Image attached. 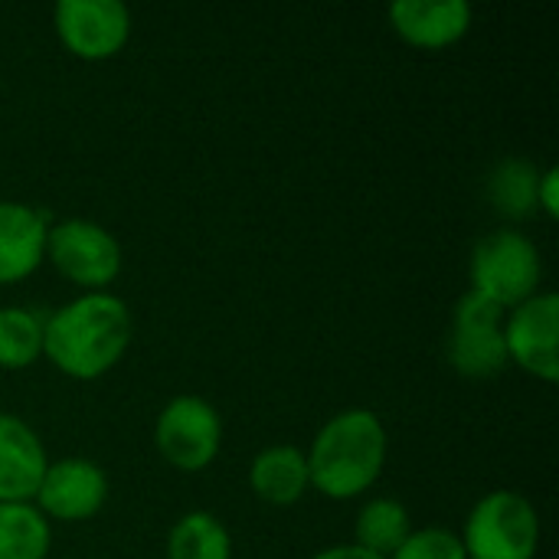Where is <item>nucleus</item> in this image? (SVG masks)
Segmentation results:
<instances>
[{"mask_svg": "<svg viewBox=\"0 0 559 559\" xmlns=\"http://www.w3.org/2000/svg\"><path fill=\"white\" fill-rule=\"evenodd\" d=\"M390 559H468L462 537L449 527H419L393 550Z\"/></svg>", "mask_w": 559, "mask_h": 559, "instance_id": "aec40b11", "label": "nucleus"}, {"mask_svg": "<svg viewBox=\"0 0 559 559\" xmlns=\"http://www.w3.org/2000/svg\"><path fill=\"white\" fill-rule=\"evenodd\" d=\"M105 501H108L105 468L79 455L49 462L33 498V504L43 511L46 521H62V524L95 518L105 508Z\"/></svg>", "mask_w": 559, "mask_h": 559, "instance_id": "1a4fd4ad", "label": "nucleus"}, {"mask_svg": "<svg viewBox=\"0 0 559 559\" xmlns=\"http://www.w3.org/2000/svg\"><path fill=\"white\" fill-rule=\"evenodd\" d=\"M49 216L20 200H0V285L23 282L46 259Z\"/></svg>", "mask_w": 559, "mask_h": 559, "instance_id": "f8f14e48", "label": "nucleus"}, {"mask_svg": "<svg viewBox=\"0 0 559 559\" xmlns=\"http://www.w3.org/2000/svg\"><path fill=\"white\" fill-rule=\"evenodd\" d=\"M386 426L367 406H350L334 413L314 436L308 459L311 485L334 501L357 498L373 488L386 465Z\"/></svg>", "mask_w": 559, "mask_h": 559, "instance_id": "f03ea898", "label": "nucleus"}, {"mask_svg": "<svg viewBox=\"0 0 559 559\" xmlns=\"http://www.w3.org/2000/svg\"><path fill=\"white\" fill-rule=\"evenodd\" d=\"M475 10L468 0H393L390 23L393 29L423 49H442L468 33Z\"/></svg>", "mask_w": 559, "mask_h": 559, "instance_id": "ddd939ff", "label": "nucleus"}, {"mask_svg": "<svg viewBox=\"0 0 559 559\" xmlns=\"http://www.w3.org/2000/svg\"><path fill=\"white\" fill-rule=\"evenodd\" d=\"M52 23L79 59H108L131 36V10L121 0H59Z\"/></svg>", "mask_w": 559, "mask_h": 559, "instance_id": "9d476101", "label": "nucleus"}, {"mask_svg": "<svg viewBox=\"0 0 559 559\" xmlns=\"http://www.w3.org/2000/svg\"><path fill=\"white\" fill-rule=\"evenodd\" d=\"M459 537L468 559H534L540 547V514L521 491L498 488L475 501Z\"/></svg>", "mask_w": 559, "mask_h": 559, "instance_id": "20e7f679", "label": "nucleus"}, {"mask_svg": "<svg viewBox=\"0 0 559 559\" xmlns=\"http://www.w3.org/2000/svg\"><path fill=\"white\" fill-rule=\"evenodd\" d=\"M52 527L33 501L0 504V559H46Z\"/></svg>", "mask_w": 559, "mask_h": 559, "instance_id": "2eb2a0df", "label": "nucleus"}, {"mask_svg": "<svg viewBox=\"0 0 559 559\" xmlns=\"http://www.w3.org/2000/svg\"><path fill=\"white\" fill-rule=\"evenodd\" d=\"M46 465L49 459L36 429L13 413H0V504L33 501Z\"/></svg>", "mask_w": 559, "mask_h": 559, "instance_id": "9b49d317", "label": "nucleus"}, {"mask_svg": "<svg viewBox=\"0 0 559 559\" xmlns=\"http://www.w3.org/2000/svg\"><path fill=\"white\" fill-rule=\"evenodd\" d=\"M154 445L167 465L180 472H203L223 445V419L216 406L197 393L167 400L154 423Z\"/></svg>", "mask_w": 559, "mask_h": 559, "instance_id": "423d86ee", "label": "nucleus"}, {"mask_svg": "<svg viewBox=\"0 0 559 559\" xmlns=\"http://www.w3.org/2000/svg\"><path fill=\"white\" fill-rule=\"evenodd\" d=\"M134 334L131 308L111 292H85L43 318V354L72 380L105 377Z\"/></svg>", "mask_w": 559, "mask_h": 559, "instance_id": "f257e3e1", "label": "nucleus"}, {"mask_svg": "<svg viewBox=\"0 0 559 559\" xmlns=\"http://www.w3.org/2000/svg\"><path fill=\"white\" fill-rule=\"evenodd\" d=\"M559 337V295L537 292L534 298L521 301L504 314V344L508 360L521 370L534 373L537 380L554 383L559 377L557 357Z\"/></svg>", "mask_w": 559, "mask_h": 559, "instance_id": "6e6552de", "label": "nucleus"}, {"mask_svg": "<svg viewBox=\"0 0 559 559\" xmlns=\"http://www.w3.org/2000/svg\"><path fill=\"white\" fill-rule=\"evenodd\" d=\"M468 278H472L468 292H478L481 298L511 311L540 292V278H544L540 249L521 229L501 226L475 242Z\"/></svg>", "mask_w": 559, "mask_h": 559, "instance_id": "7ed1b4c3", "label": "nucleus"}, {"mask_svg": "<svg viewBox=\"0 0 559 559\" xmlns=\"http://www.w3.org/2000/svg\"><path fill=\"white\" fill-rule=\"evenodd\" d=\"M311 559H386L357 547V544H334V547H324L321 554H314Z\"/></svg>", "mask_w": 559, "mask_h": 559, "instance_id": "4be33fe9", "label": "nucleus"}, {"mask_svg": "<svg viewBox=\"0 0 559 559\" xmlns=\"http://www.w3.org/2000/svg\"><path fill=\"white\" fill-rule=\"evenodd\" d=\"M233 537L210 511H187L167 534V559H229Z\"/></svg>", "mask_w": 559, "mask_h": 559, "instance_id": "dca6fc26", "label": "nucleus"}, {"mask_svg": "<svg viewBox=\"0 0 559 559\" xmlns=\"http://www.w3.org/2000/svg\"><path fill=\"white\" fill-rule=\"evenodd\" d=\"M413 521L409 511L396 498H370L357 511L354 524V544L377 554V557H393V550L409 537Z\"/></svg>", "mask_w": 559, "mask_h": 559, "instance_id": "f3484780", "label": "nucleus"}, {"mask_svg": "<svg viewBox=\"0 0 559 559\" xmlns=\"http://www.w3.org/2000/svg\"><path fill=\"white\" fill-rule=\"evenodd\" d=\"M249 485H252L255 498L265 504H275V508L298 504L311 485L305 452L288 442L262 449L249 465Z\"/></svg>", "mask_w": 559, "mask_h": 559, "instance_id": "4468645a", "label": "nucleus"}, {"mask_svg": "<svg viewBox=\"0 0 559 559\" xmlns=\"http://www.w3.org/2000/svg\"><path fill=\"white\" fill-rule=\"evenodd\" d=\"M43 357V318L23 305H0V367L23 370Z\"/></svg>", "mask_w": 559, "mask_h": 559, "instance_id": "6ab92c4d", "label": "nucleus"}, {"mask_svg": "<svg viewBox=\"0 0 559 559\" xmlns=\"http://www.w3.org/2000/svg\"><path fill=\"white\" fill-rule=\"evenodd\" d=\"M537 206L547 216H559V170L550 164L537 177Z\"/></svg>", "mask_w": 559, "mask_h": 559, "instance_id": "412c9836", "label": "nucleus"}, {"mask_svg": "<svg viewBox=\"0 0 559 559\" xmlns=\"http://www.w3.org/2000/svg\"><path fill=\"white\" fill-rule=\"evenodd\" d=\"M46 259L52 262V269L62 278H69L72 285H82L88 292H102L121 272L118 239L102 223L85 219V216H69V219L49 223Z\"/></svg>", "mask_w": 559, "mask_h": 559, "instance_id": "39448f33", "label": "nucleus"}, {"mask_svg": "<svg viewBox=\"0 0 559 559\" xmlns=\"http://www.w3.org/2000/svg\"><path fill=\"white\" fill-rule=\"evenodd\" d=\"M537 177L540 170L524 157H504L488 174V200L498 213L521 219L537 206Z\"/></svg>", "mask_w": 559, "mask_h": 559, "instance_id": "a211bd4d", "label": "nucleus"}, {"mask_svg": "<svg viewBox=\"0 0 559 559\" xmlns=\"http://www.w3.org/2000/svg\"><path fill=\"white\" fill-rule=\"evenodd\" d=\"M504 308L481 298L478 292H465L452 311L449 331V364L472 380L498 377L508 360L504 344Z\"/></svg>", "mask_w": 559, "mask_h": 559, "instance_id": "0eeeda50", "label": "nucleus"}]
</instances>
